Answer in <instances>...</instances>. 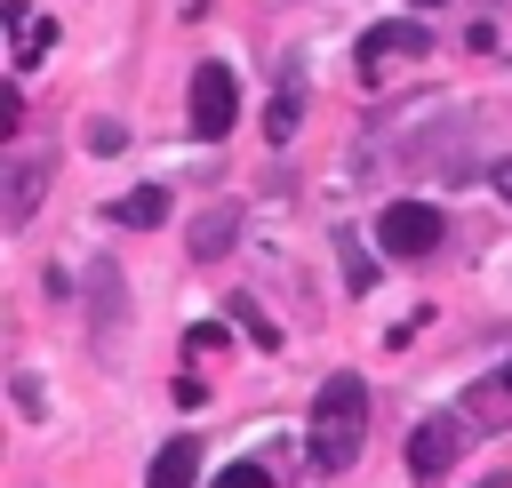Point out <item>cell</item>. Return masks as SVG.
<instances>
[{
	"instance_id": "cell-2",
	"label": "cell",
	"mask_w": 512,
	"mask_h": 488,
	"mask_svg": "<svg viewBox=\"0 0 512 488\" xmlns=\"http://www.w3.org/2000/svg\"><path fill=\"white\" fill-rule=\"evenodd\" d=\"M184 120H192L200 144H224V136H232V120H240V80H232V64H192Z\"/></svg>"
},
{
	"instance_id": "cell-11",
	"label": "cell",
	"mask_w": 512,
	"mask_h": 488,
	"mask_svg": "<svg viewBox=\"0 0 512 488\" xmlns=\"http://www.w3.org/2000/svg\"><path fill=\"white\" fill-rule=\"evenodd\" d=\"M192 480H200V440H168L144 472V488H192Z\"/></svg>"
},
{
	"instance_id": "cell-15",
	"label": "cell",
	"mask_w": 512,
	"mask_h": 488,
	"mask_svg": "<svg viewBox=\"0 0 512 488\" xmlns=\"http://www.w3.org/2000/svg\"><path fill=\"white\" fill-rule=\"evenodd\" d=\"M208 488H272V472H264L256 456H240V464H224V472H216Z\"/></svg>"
},
{
	"instance_id": "cell-3",
	"label": "cell",
	"mask_w": 512,
	"mask_h": 488,
	"mask_svg": "<svg viewBox=\"0 0 512 488\" xmlns=\"http://www.w3.org/2000/svg\"><path fill=\"white\" fill-rule=\"evenodd\" d=\"M376 240H384V256L416 264V256H432V248L448 240V216H440L432 200H384V216H376Z\"/></svg>"
},
{
	"instance_id": "cell-8",
	"label": "cell",
	"mask_w": 512,
	"mask_h": 488,
	"mask_svg": "<svg viewBox=\"0 0 512 488\" xmlns=\"http://www.w3.org/2000/svg\"><path fill=\"white\" fill-rule=\"evenodd\" d=\"M456 408H464L472 424H488V432H496V424H512V360H504V368H488V376H472Z\"/></svg>"
},
{
	"instance_id": "cell-9",
	"label": "cell",
	"mask_w": 512,
	"mask_h": 488,
	"mask_svg": "<svg viewBox=\"0 0 512 488\" xmlns=\"http://www.w3.org/2000/svg\"><path fill=\"white\" fill-rule=\"evenodd\" d=\"M232 240H240V208H232V200H216V208H200V216H192V264L232 256Z\"/></svg>"
},
{
	"instance_id": "cell-14",
	"label": "cell",
	"mask_w": 512,
	"mask_h": 488,
	"mask_svg": "<svg viewBox=\"0 0 512 488\" xmlns=\"http://www.w3.org/2000/svg\"><path fill=\"white\" fill-rule=\"evenodd\" d=\"M296 120H304V104H296V88H280V96L264 104V136H272V144H288V136H296Z\"/></svg>"
},
{
	"instance_id": "cell-6",
	"label": "cell",
	"mask_w": 512,
	"mask_h": 488,
	"mask_svg": "<svg viewBox=\"0 0 512 488\" xmlns=\"http://www.w3.org/2000/svg\"><path fill=\"white\" fill-rule=\"evenodd\" d=\"M392 56H432V32H424V24H408V16L368 24V32H360V80H376Z\"/></svg>"
},
{
	"instance_id": "cell-5",
	"label": "cell",
	"mask_w": 512,
	"mask_h": 488,
	"mask_svg": "<svg viewBox=\"0 0 512 488\" xmlns=\"http://www.w3.org/2000/svg\"><path fill=\"white\" fill-rule=\"evenodd\" d=\"M120 320H128L120 264H112V256H96V264H88V336H96V352H104V360L120 352Z\"/></svg>"
},
{
	"instance_id": "cell-4",
	"label": "cell",
	"mask_w": 512,
	"mask_h": 488,
	"mask_svg": "<svg viewBox=\"0 0 512 488\" xmlns=\"http://www.w3.org/2000/svg\"><path fill=\"white\" fill-rule=\"evenodd\" d=\"M464 432H472V416H464V408H448V416H424V424L408 432V472H416V480H440V472L464 456Z\"/></svg>"
},
{
	"instance_id": "cell-13",
	"label": "cell",
	"mask_w": 512,
	"mask_h": 488,
	"mask_svg": "<svg viewBox=\"0 0 512 488\" xmlns=\"http://www.w3.org/2000/svg\"><path fill=\"white\" fill-rule=\"evenodd\" d=\"M336 256H344V288H352V296H368V280H376L368 240H360V232H336Z\"/></svg>"
},
{
	"instance_id": "cell-1",
	"label": "cell",
	"mask_w": 512,
	"mask_h": 488,
	"mask_svg": "<svg viewBox=\"0 0 512 488\" xmlns=\"http://www.w3.org/2000/svg\"><path fill=\"white\" fill-rule=\"evenodd\" d=\"M360 440H368V384H360L352 368H336V376H320V392H312L304 456H312V472H352V464H360Z\"/></svg>"
},
{
	"instance_id": "cell-18",
	"label": "cell",
	"mask_w": 512,
	"mask_h": 488,
	"mask_svg": "<svg viewBox=\"0 0 512 488\" xmlns=\"http://www.w3.org/2000/svg\"><path fill=\"white\" fill-rule=\"evenodd\" d=\"M176 400H184V408H200V400H208V376H192V368H184V376H176Z\"/></svg>"
},
{
	"instance_id": "cell-12",
	"label": "cell",
	"mask_w": 512,
	"mask_h": 488,
	"mask_svg": "<svg viewBox=\"0 0 512 488\" xmlns=\"http://www.w3.org/2000/svg\"><path fill=\"white\" fill-rule=\"evenodd\" d=\"M112 224H128V232H152V224H168V192H160V184H136L128 200H112Z\"/></svg>"
},
{
	"instance_id": "cell-19",
	"label": "cell",
	"mask_w": 512,
	"mask_h": 488,
	"mask_svg": "<svg viewBox=\"0 0 512 488\" xmlns=\"http://www.w3.org/2000/svg\"><path fill=\"white\" fill-rule=\"evenodd\" d=\"M488 184H496V200L512 208V160H496V176H488Z\"/></svg>"
},
{
	"instance_id": "cell-16",
	"label": "cell",
	"mask_w": 512,
	"mask_h": 488,
	"mask_svg": "<svg viewBox=\"0 0 512 488\" xmlns=\"http://www.w3.org/2000/svg\"><path fill=\"white\" fill-rule=\"evenodd\" d=\"M120 144H128L120 120H88V152H120Z\"/></svg>"
},
{
	"instance_id": "cell-7",
	"label": "cell",
	"mask_w": 512,
	"mask_h": 488,
	"mask_svg": "<svg viewBox=\"0 0 512 488\" xmlns=\"http://www.w3.org/2000/svg\"><path fill=\"white\" fill-rule=\"evenodd\" d=\"M48 176H56L48 152H16V160L0 168V184H8V192H0V224H24V216L40 208V192H48Z\"/></svg>"
},
{
	"instance_id": "cell-10",
	"label": "cell",
	"mask_w": 512,
	"mask_h": 488,
	"mask_svg": "<svg viewBox=\"0 0 512 488\" xmlns=\"http://www.w3.org/2000/svg\"><path fill=\"white\" fill-rule=\"evenodd\" d=\"M0 16H8V32H16V72H32V64L56 48V24H48V16H32L24 0H8Z\"/></svg>"
},
{
	"instance_id": "cell-20",
	"label": "cell",
	"mask_w": 512,
	"mask_h": 488,
	"mask_svg": "<svg viewBox=\"0 0 512 488\" xmlns=\"http://www.w3.org/2000/svg\"><path fill=\"white\" fill-rule=\"evenodd\" d=\"M416 8H448V0H416Z\"/></svg>"
},
{
	"instance_id": "cell-17",
	"label": "cell",
	"mask_w": 512,
	"mask_h": 488,
	"mask_svg": "<svg viewBox=\"0 0 512 488\" xmlns=\"http://www.w3.org/2000/svg\"><path fill=\"white\" fill-rule=\"evenodd\" d=\"M24 128V88H0V136Z\"/></svg>"
}]
</instances>
